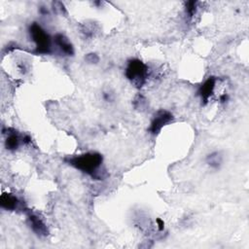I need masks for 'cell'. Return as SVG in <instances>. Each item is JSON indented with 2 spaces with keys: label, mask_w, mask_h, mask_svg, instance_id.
<instances>
[{
  "label": "cell",
  "mask_w": 249,
  "mask_h": 249,
  "mask_svg": "<svg viewBox=\"0 0 249 249\" xmlns=\"http://www.w3.org/2000/svg\"><path fill=\"white\" fill-rule=\"evenodd\" d=\"M31 41L35 45V52L39 54H49L53 51V37L38 22H32L28 27Z\"/></svg>",
  "instance_id": "cell-2"
},
{
  "label": "cell",
  "mask_w": 249,
  "mask_h": 249,
  "mask_svg": "<svg viewBox=\"0 0 249 249\" xmlns=\"http://www.w3.org/2000/svg\"><path fill=\"white\" fill-rule=\"evenodd\" d=\"M103 99L106 101V102H111L114 100V94L111 92V91H105L103 92Z\"/></svg>",
  "instance_id": "cell-13"
},
{
  "label": "cell",
  "mask_w": 249,
  "mask_h": 249,
  "mask_svg": "<svg viewBox=\"0 0 249 249\" xmlns=\"http://www.w3.org/2000/svg\"><path fill=\"white\" fill-rule=\"evenodd\" d=\"M67 163L92 179L101 180L105 177V170L102 168L103 157L97 152H87L73 156L67 160Z\"/></svg>",
  "instance_id": "cell-1"
},
{
  "label": "cell",
  "mask_w": 249,
  "mask_h": 249,
  "mask_svg": "<svg viewBox=\"0 0 249 249\" xmlns=\"http://www.w3.org/2000/svg\"><path fill=\"white\" fill-rule=\"evenodd\" d=\"M205 162L211 169L217 170L223 165L224 155L221 151H213L206 156Z\"/></svg>",
  "instance_id": "cell-10"
},
{
  "label": "cell",
  "mask_w": 249,
  "mask_h": 249,
  "mask_svg": "<svg viewBox=\"0 0 249 249\" xmlns=\"http://www.w3.org/2000/svg\"><path fill=\"white\" fill-rule=\"evenodd\" d=\"M0 206L2 209L9 210V211H17V210L24 209L23 202L16 195L9 194V193H5L1 195Z\"/></svg>",
  "instance_id": "cell-5"
},
{
  "label": "cell",
  "mask_w": 249,
  "mask_h": 249,
  "mask_svg": "<svg viewBox=\"0 0 249 249\" xmlns=\"http://www.w3.org/2000/svg\"><path fill=\"white\" fill-rule=\"evenodd\" d=\"M228 100H229V95L227 93H223L222 95H220V101L222 103H224V102H226Z\"/></svg>",
  "instance_id": "cell-15"
},
{
  "label": "cell",
  "mask_w": 249,
  "mask_h": 249,
  "mask_svg": "<svg viewBox=\"0 0 249 249\" xmlns=\"http://www.w3.org/2000/svg\"><path fill=\"white\" fill-rule=\"evenodd\" d=\"M197 9V2L196 1H189L186 3V14L188 15L189 18H193Z\"/></svg>",
  "instance_id": "cell-11"
},
{
  "label": "cell",
  "mask_w": 249,
  "mask_h": 249,
  "mask_svg": "<svg viewBox=\"0 0 249 249\" xmlns=\"http://www.w3.org/2000/svg\"><path fill=\"white\" fill-rule=\"evenodd\" d=\"M85 59L88 63H91V64H95L99 61V56L95 53H88L86 54L85 56Z\"/></svg>",
  "instance_id": "cell-12"
},
{
  "label": "cell",
  "mask_w": 249,
  "mask_h": 249,
  "mask_svg": "<svg viewBox=\"0 0 249 249\" xmlns=\"http://www.w3.org/2000/svg\"><path fill=\"white\" fill-rule=\"evenodd\" d=\"M174 117L171 112L164 109L158 110L152 118L149 131L154 135L158 134L161 130V128L166 124H168L169 123H171Z\"/></svg>",
  "instance_id": "cell-4"
},
{
  "label": "cell",
  "mask_w": 249,
  "mask_h": 249,
  "mask_svg": "<svg viewBox=\"0 0 249 249\" xmlns=\"http://www.w3.org/2000/svg\"><path fill=\"white\" fill-rule=\"evenodd\" d=\"M53 46H55L58 51L67 56H72L74 54V47L70 40L62 33H56L53 37Z\"/></svg>",
  "instance_id": "cell-7"
},
{
  "label": "cell",
  "mask_w": 249,
  "mask_h": 249,
  "mask_svg": "<svg viewBox=\"0 0 249 249\" xmlns=\"http://www.w3.org/2000/svg\"><path fill=\"white\" fill-rule=\"evenodd\" d=\"M217 79L213 76L208 77L198 88L197 89V95L200 97L203 104L207 103L209 98L213 95L215 87H216Z\"/></svg>",
  "instance_id": "cell-8"
},
{
  "label": "cell",
  "mask_w": 249,
  "mask_h": 249,
  "mask_svg": "<svg viewBox=\"0 0 249 249\" xmlns=\"http://www.w3.org/2000/svg\"><path fill=\"white\" fill-rule=\"evenodd\" d=\"M27 223L31 231L38 236H47L49 234V230L44 222V220L34 213L27 214Z\"/></svg>",
  "instance_id": "cell-6"
},
{
  "label": "cell",
  "mask_w": 249,
  "mask_h": 249,
  "mask_svg": "<svg viewBox=\"0 0 249 249\" xmlns=\"http://www.w3.org/2000/svg\"><path fill=\"white\" fill-rule=\"evenodd\" d=\"M8 131L9 132H7V136L5 138L4 145L8 151L14 152V151L18 150L21 144H23V141H22L23 135L19 134L16 130L11 131L10 128L8 129Z\"/></svg>",
  "instance_id": "cell-9"
},
{
  "label": "cell",
  "mask_w": 249,
  "mask_h": 249,
  "mask_svg": "<svg viewBox=\"0 0 249 249\" xmlns=\"http://www.w3.org/2000/svg\"><path fill=\"white\" fill-rule=\"evenodd\" d=\"M39 11H40V13H41L42 15H47V14H49V11H48V9H47L46 7H41Z\"/></svg>",
  "instance_id": "cell-16"
},
{
  "label": "cell",
  "mask_w": 249,
  "mask_h": 249,
  "mask_svg": "<svg viewBox=\"0 0 249 249\" xmlns=\"http://www.w3.org/2000/svg\"><path fill=\"white\" fill-rule=\"evenodd\" d=\"M124 76L132 85L141 88L149 76L148 66L139 58H130L126 62Z\"/></svg>",
  "instance_id": "cell-3"
},
{
  "label": "cell",
  "mask_w": 249,
  "mask_h": 249,
  "mask_svg": "<svg viewBox=\"0 0 249 249\" xmlns=\"http://www.w3.org/2000/svg\"><path fill=\"white\" fill-rule=\"evenodd\" d=\"M157 225H158V229H159V231H163V229H164V222L161 220V219H157Z\"/></svg>",
  "instance_id": "cell-14"
}]
</instances>
